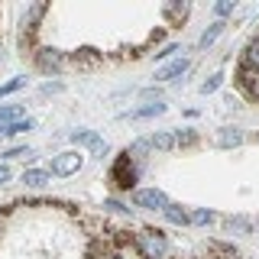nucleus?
Segmentation results:
<instances>
[{"label": "nucleus", "instance_id": "nucleus-34", "mask_svg": "<svg viewBox=\"0 0 259 259\" xmlns=\"http://www.w3.org/2000/svg\"><path fill=\"white\" fill-rule=\"evenodd\" d=\"M0 227H4V214H0Z\"/></svg>", "mask_w": 259, "mask_h": 259}, {"label": "nucleus", "instance_id": "nucleus-3", "mask_svg": "<svg viewBox=\"0 0 259 259\" xmlns=\"http://www.w3.org/2000/svg\"><path fill=\"white\" fill-rule=\"evenodd\" d=\"M81 168H84V152L81 149H62V152H55V156L49 159L52 178H71V175H78Z\"/></svg>", "mask_w": 259, "mask_h": 259}, {"label": "nucleus", "instance_id": "nucleus-2", "mask_svg": "<svg viewBox=\"0 0 259 259\" xmlns=\"http://www.w3.org/2000/svg\"><path fill=\"white\" fill-rule=\"evenodd\" d=\"M140 168H143V165H136V162L126 156V149H123L117 159H113V165H110V182H113V188H117V191H130V188H133V191H136Z\"/></svg>", "mask_w": 259, "mask_h": 259}, {"label": "nucleus", "instance_id": "nucleus-11", "mask_svg": "<svg viewBox=\"0 0 259 259\" xmlns=\"http://www.w3.org/2000/svg\"><path fill=\"white\" fill-rule=\"evenodd\" d=\"M224 29H227V23H224V20H214L210 26H204V32L198 36V52H204V49H210V46H214L217 39L224 36Z\"/></svg>", "mask_w": 259, "mask_h": 259}, {"label": "nucleus", "instance_id": "nucleus-30", "mask_svg": "<svg viewBox=\"0 0 259 259\" xmlns=\"http://www.w3.org/2000/svg\"><path fill=\"white\" fill-rule=\"evenodd\" d=\"M140 97H143V101H149V104H156V101H162V88H159V84H152V88H143V91H140Z\"/></svg>", "mask_w": 259, "mask_h": 259}, {"label": "nucleus", "instance_id": "nucleus-32", "mask_svg": "<svg viewBox=\"0 0 259 259\" xmlns=\"http://www.w3.org/2000/svg\"><path fill=\"white\" fill-rule=\"evenodd\" d=\"M10 178H13V168L7 165V162H0V188H4V185L10 182Z\"/></svg>", "mask_w": 259, "mask_h": 259}, {"label": "nucleus", "instance_id": "nucleus-29", "mask_svg": "<svg viewBox=\"0 0 259 259\" xmlns=\"http://www.w3.org/2000/svg\"><path fill=\"white\" fill-rule=\"evenodd\" d=\"M162 13L172 16V20H185V16H188V4H165Z\"/></svg>", "mask_w": 259, "mask_h": 259}, {"label": "nucleus", "instance_id": "nucleus-31", "mask_svg": "<svg viewBox=\"0 0 259 259\" xmlns=\"http://www.w3.org/2000/svg\"><path fill=\"white\" fill-rule=\"evenodd\" d=\"M62 88H65V84H62V81H46V84H42V88H39V94H42V97H52V94H59V91H62Z\"/></svg>", "mask_w": 259, "mask_h": 259}, {"label": "nucleus", "instance_id": "nucleus-16", "mask_svg": "<svg viewBox=\"0 0 259 259\" xmlns=\"http://www.w3.org/2000/svg\"><path fill=\"white\" fill-rule=\"evenodd\" d=\"M4 130V140H10V136H23V133H32L36 130V117H23V120H16V123L10 126H0Z\"/></svg>", "mask_w": 259, "mask_h": 259}, {"label": "nucleus", "instance_id": "nucleus-24", "mask_svg": "<svg viewBox=\"0 0 259 259\" xmlns=\"http://www.w3.org/2000/svg\"><path fill=\"white\" fill-rule=\"evenodd\" d=\"M227 230H233V233H253V221H249V217H227Z\"/></svg>", "mask_w": 259, "mask_h": 259}, {"label": "nucleus", "instance_id": "nucleus-33", "mask_svg": "<svg viewBox=\"0 0 259 259\" xmlns=\"http://www.w3.org/2000/svg\"><path fill=\"white\" fill-rule=\"evenodd\" d=\"M4 59H7V55H4V42H0V65H4Z\"/></svg>", "mask_w": 259, "mask_h": 259}, {"label": "nucleus", "instance_id": "nucleus-14", "mask_svg": "<svg viewBox=\"0 0 259 259\" xmlns=\"http://www.w3.org/2000/svg\"><path fill=\"white\" fill-rule=\"evenodd\" d=\"M162 217H165V224H172V227H188V207H182L178 201H168V207L162 210Z\"/></svg>", "mask_w": 259, "mask_h": 259}, {"label": "nucleus", "instance_id": "nucleus-1", "mask_svg": "<svg viewBox=\"0 0 259 259\" xmlns=\"http://www.w3.org/2000/svg\"><path fill=\"white\" fill-rule=\"evenodd\" d=\"M133 249L140 259H168V237L156 227H143L140 233L133 237Z\"/></svg>", "mask_w": 259, "mask_h": 259}, {"label": "nucleus", "instance_id": "nucleus-6", "mask_svg": "<svg viewBox=\"0 0 259 259\" xmlns=\"http://www.w3.org/2000/svg\"><path fill=\"white\" fill-rule=\"evenodd\" d=\"M130 201H133V207H143V210H165L168 207V194L162 188H136L130 194Z\"/></svg>", "mask_w": 259, "mask_h": 259}, {"label": "nucleus", "instance_id": "nucleus-18", "mask_svg": "<svg viewBox=\"0 0 259 259\" xmlns=\"http://www.w3.org/2000/svg\"><path fill=\"white\" fill-rule=\"evenodd\" d=\"M240 65H243V68L259 71V36L246 42V49H243V62H240Z\"/></svg>", "mask_w": 259, "mask_h": 259}, {"label": "nucleus", "instance_id": "nucleus-5", "mask_svg": "<svg viewBox=\"0 0 259 259\" xmlns=\"http://www.w3.org/2000/svg\"><path fill=\"white\" fill-rule=\"evenodd\" d=\"M46 13H49L46 4H29L26 10H23V16H20V46L23 49L32 42V32L39 29V20H42Z\"/></svg>", "mask_w": 259, "mask_h": 259}, {"label": "nucleus", "instance_id": "nucleus-17", "mask_svg": "<svg viewBox=\"0 0 259 259\" xmlns=\"http://www.w3.org/2000/svg\"><path fill=\"white\" fill-rule=\"evenodd\" d=\"M23 117H26V107H23V104H4V107H0V126H10Z\"/></svg>", "mask_w": 259, "mask_h": 259}, {"label": "nucleus", "instance_id": "nucleus-9", "mask_svg": "<svg viewBox=\"0 0 259 259\" xmlns=\"http://www.w3.org/2000/svg\"><path fill=\"white\" fill-rule=\"evenodd\" d=\"M20 182H23V188H29V191H42L46 185L52 182V172H49V168H23Z\"/></svg>", "mask_w": 259, "mask_h": 259}, {"label": "nucleus", "instance_id": "nucleus-28", "mask_svg": "<svg viewBox=\"0 0 259 259\" xmlns=\"http://www.w3.org/2000/svg\"><path fill=\"white\" fill-rule=\"evenodd\" d=\"M233 10H237V0H221V4H214V16L224 20V23H227V16H230Z\"/></svg>", "mask_w": 259, "mask_h": 259}, {"label": "nucleus", "instance_id": "nucleus-12", "mask_svg": "<svg viewBox=\"0 0 259 259\" xmlns=\"http://www.w3.org/2000/svg\"><path fill=\"white\" fill-rule=\"evenodd\" d=\"M237 81H240V88H243V91H246V97L259 101V71H253V68H243V65H240V75H237Z\"/></svg>", "mask_w": 259, "mask_h": 259}, {"label": "nucleus", "instance_id": "nucleus-22", "mask_svg": "<svg viewBox=\"0 0 259 259\" xmlns=\"http://www.w3.org/2000/svg\"><path fill=\"white\" fill-rule=\"evenodd\" d=\"M26 84H29L26 75H13L10 81H0V97H10V94H16V91H23Z\"/></svg>", "mask_w": 259, "mask_h": 259}, {"label": "nucleus", "instance_id": "nucleus-15", "mask_svg": "<svg viewBox=\"0 0 259 259\" xmlns=\"http://www.w3.org/2000/svg\"><path fill=\"white\" fill-rule=\"evenodd\" d=\"M217 221V214L210 207H191L188 210V227H210Z\"/></svg>", "mask_w": 259, "mask_h": 259}, {"label": "nucleus", "instance_id": "nucleus-7", "mask_svg": "<svg viewBox=\"0 0 259 259\" xmlns=\"http://www.w3.org/2000/svg\"><path fill=\"white\" fill-rule=\"evenodd\" d=\"M188 68H191V62L185 59V55H178V59L165 62V65L156 71V84H172V81H178V78L188 75Z\"/></svg>", "mask_w": 259, "mask_h": 259}, {"label": "nucleus", "instance_id": "nucleus-19", "mask_svg": "<svg viewBox=\"0 0 259 259\" xmlns=\"http://www.w3.org/2000/svg\"><path fill=\"white\" fill-rule=\"evenodd\" d=\"M32 156H36V149H32V146H10V149L0 152V162H7V165H10L13 159H26L29 162Z\"/></svg>", "mask_w": 259, "mask_h": 259}, {"label": "nucleus", "instance_id": "nucleus-13", "mask_svg": "<svg viewBox=\"0 0 259 259\" xmlns=\"http://www.w3.org/2000/svg\"><path fill=\"white\" fill-rule=\"evenodd\" d=\"M126 156L133 159L136 165H143V162L152 156V143H149V136H143V140H133V143H130V146H126Z\"/></svg>", "mask_w": 259, "mask_h": 259}, {"label": "nucleus", "instance_id": "nucleus-25", "mask_svg": "<svg viewBox=\"0 0 259 259\" xmlns=\"http://www.w3.org/2000/svg\"><path fill=\"white\" fill-rule=\"evenodd\" d=\"M178 52H182V46H178V42H168V46H162L159 49V52H152V59H156V62H172V59H178Z\"/></svg>", "mask_w": 259, "mask_h": 259}, {"label": "nucleus", "instance_id": "nucleus-10", "mask_svg": "<svg viewBox=\"0 0 259 259\" xmlns=\"http://www.w3.org/2000/svg\"><path fill=\"white\" fill-rule=\"evenodd\" d=\"M165 110H168V104L156 101V104H143V107H136V110H126L123 117H130V120H152V117H162Z\"/></svg>", "mask_w": 259, "mask_h": 259}, {"label": "nucleus", "instance_id": "nucleus-8", "mask_svg": "<svg viewBox=\"0 0 259 259\" xmlns=\"http://www.w3.org/2000/svg\"><path fill=\"white\" fill-rule=\"evenodd\" d=\"M243 140H246V133H243L240 126H230V123L221 126L214 133V146H217V149H237V146H243Z\"/></svg>", "mask_w": 259, "mask_h": 259}, {"label": "nucleus", "instance_id": "nucleus-26", "mask_svg": "<svg viewBox=\"0 0 259 259\" xmlns=\"http://www.w3.org/2000/svg\"><path fill=\"white\" fill-rule=\"evenodd\" d=\"M198 143V133H194L191 126H185V130H178L175 133V146H182V149H188V146Z\"/></svg>", "mask_w": 259, "mask_h": 259}, {"label": "nucleus", "instance_id": "nucleus-4", "mask_svg": "<svg viewBox=\"0 0 259 259\" xmlns=\"http://www.w3.org/2000/svg\"><path fill=\"white\" fill-rule=\"evenodd\" d=\"M32 65H36L42 75H59V71H65V65H68V59H65V52H59V49L52 46H39L32 49Z\"/></svg>", "mask_w": 259, "mask_h": 259}, {"label": "nucleus", "instance_id": "nucleus-27", "mask_svg": "<svg viewBox=\"0 0 259 259\" xmlns=\"http://www.w3.org/2000/svg\"><path fill=\"white\" fill-rule=\"evenodd\" d=\"M104 210H110V214H133V207L123 204V201H117V198H104Z\"/></svg>", "mask_w": 259, "mask_h": 259}, {"label": "nucleus", "instance_id": "nucleus-23", "mask_svg": "<svg viewBox=\"0 0 259 259\" xmlns=\"http://www.w3.org/2000/svg\"><path fill=\"white\" fill-rule=\"evenodd\" d=\"M221 88H224V71H214L210 78L201 81V88H198V91H201V94H217Z\"/></svg>", "mask_w": 259, "mask_h": 259}, {"label": "nucleus", "instance_id": "nucleus-20", "mask_svg": "<svg viewBox=\"0 0 259 259\" xmlns=\"http://www.w3.org/2000/svg\"><path fill=\"white\" fill-rule=\"evenodd\" d=\"M68 140L75 143V146H88V149H94V146L101 143V136H97L94 130H71V133H68Z\"/></svg>", "mask_w": 259, "mask_h": 259}, {"label": "nucleus", "instance_id": "nucleus-21", "mask_svg": "<svg viewBox=\"0 0 259 259\" xmlns=\"http://www.w3.org/2000/svg\"><path fill=\"white\" fill-rule=\"evenodd\" d=\"M149 143H152V152H168V149H175V133L159 130V133L149 136Z\"/></svg>", "mask_w": 259, "mask_h": 259}]
</instances>
